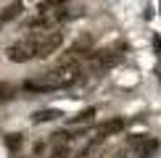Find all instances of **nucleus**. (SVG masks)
<instances>
[{"label": "nucleus", "instance_id": "nucleus-1", "mask_svg": "<svg viewBox=\"0 0 161 158\" xmlns=\"http://www.w3.org/2000/svg\"><path fill=\"white\" fill-rule=\"evenodd\" d=\"M79 74H82V66H79V63H74V66H61V63H58L56 69L45 71L42 76L26 79L24 90L26 92H37V95H42V92H56V90H66V87H71V84L79 82Z\"/></svg>", "mask_w": 161, "mask_h": 158}, {"label": "nucleus", "instance_id": "nucleus-2", "mask_svg": "<svg viewBox=\"0 0 161 158\" xmlns=\"http://www.w3.org/2000/svg\"><path fill=\"white\" fill-rule=\"evenodd\" d=\"M40 40H42V32H32L16 42H11L5 48V58L11 63H26L32 58H37V50H40Z\"/></svg>", "mask_w": 161, "mask_h": 158}, {"label": "nucleus", "instance_id": "nucleus-3", "mask_svg": "<svg viewBox=\"0 0 161 158\" xmlns=\"http://www.w3.org/2000/svg\"><path fill=\"white\" fill-rule=\"evenodd\" d=\"M130 148H132V158H153L158 150V140L145 137V134H135L130 140Z\"/></svg>", "mask_w": 161, "mask_h": 158}, {"label": "nucleus", "instance_id": "nucleus-4", "mask_svg": "<svg viewBox=\"0 0 161 158\" xmlns=\"http://www.w3.org/2000/svg\"><path fill=\"white\" fill-rule=\"evenodd\" d=\"M61 45H64V32H58V29H53V32H42L37 58H48V55H53V53L61 48Z\"/></svg>", "mask_w": 161, "mask_h": 158}, {"label": "nucleus", "instance_id": "nucleus-5", "mask_svg": "<svg viewBox=\"0 0 161 158\" xmlns=\"http://www.w3.org/2000/svg\"><path fill=\"white\" fill-rule=\"evenodd\" d=\"M127 127V121L122 116H116V118H108V121H103L100 124V127L95 129V137L98 140H106V137H114V134H119V132H122Z\"/></svg>", "mask_w": 161, "mask_h": 158}, {"label": "nucleus", "instance_id": "nucleus-6", "mask_svg": "<svg viewBox=\"0 0 161 158\" xmlns=\"http://www.w3.org/2000/svg\"><path fill=\"white\" fill-rule=\"evenodd\" d=\"M21 11H24V5L19 3V0H16V3H11L8 8H3V11H0V29H3L5 24H11L13 18H19V16H21Z\"/></svg>", "mask_w": 161, "mask_h": 158}, {"label": "nucleus", "instance_id": "nucleus-7", "mask_svg": "<svg viewBox=\"0 0 161 158\" xmlns=\"http://www.w3.org/2000/svg\"><path fill=\"white\" fill-rule=\"evenodd\" d=\"M58 116H64L61 111H56V108H45V111H35V113H32V121H35V124H45V121L58 118Z\"/></svg>", "mask_w": 161, "mask_h": 158}, {"label": "nucleus", "instance_id": "nucleus-8", "mask_svg": "<svg viewBox=\"0 0 161 158\" xmlns=\"http://www.w3.org/2000/svg\"><path fill=\"white\" fill-rule=\"evenodd\" d=\"M66 3H69V0H42V3H40V13H50V11H58V8H66Z\"/></svg>", "mask_w": 161, "mask_h": 158}, {"label": "nucleus", "instance_id": "nucleus-9", "mask_svg": "<svg viewBox=\"0 0 161 158\" xmlns=\"http://www.w3.org/2000/svg\"><path fill=\"white\" fill-rule=\"evenodd\" d=\"M92 116H95V108H85V111H79L77 116H71V124H85V121H92Z\"/></svg>", "mask_w": 161, "mask_h": 158}, {"label": "nucleus", "instance_id": "nucleus-10", "mask_svg": "<svg viewBox=\"0 0 161 158\" xmlns=\"http://www.w3.org/2000/svg\"><path fill=\"white\" fill-rule=\"evenodd\" d=\"M5 142H8L11 150H19L24 145V134H5Z\"/></svg>", "mask_w": 161, "mask_h": 158}, {"label": "nucleus", "instance_id": "nucleus-11", "mask_svg": "<svg viewBox=\"0 0 161 158\" xmlns=\"http://www.w3.org/2000/svg\"><path fill=\"white\" fill-rule=\"evenodd\" d=\"M50 158H69V145H56Z\"/></svg>", "mask_w": 161, "mask_h": 158}, {"label": "nucleus", "instance_id": "nucleus-12", "mask_svg": "<svg viewBox=\"0 0 161 158\" xmlns=\"http://www.w3.org/2000/svg\"><path fill=\"white\" fill-rule=\"evenodd\" d=\"M119 158H124V155H119Z\"/></svg>", "mask_w": 161, "mask_h": 158}]
</instances>
